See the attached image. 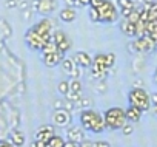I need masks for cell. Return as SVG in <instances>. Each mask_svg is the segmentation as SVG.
<instances>
[{
    "instance_id": "7a4b0ae2",
    "label": "cell",
    "mask_w": 157,
    "mask_h": 147,
    "mask_svg": "<svg viewBox=\"0 0 157 147\" xmlns=\"http://www.w3.org/2000/svg\"><path fill=\"white\" fill-rule=\"evenodd\" d=\"M116 63V54L114 53H100L97 56L93 57V63H91V71H93V78L94 79H105L108 76L109 68H113V65Z\"/></svg>"
},
{
    "instance_id": "d590c367",
    "label": "cell",
    "mask_w": 157,
    "mask_h": 147,
    "mask_svg": "<svg viewBox=\"0 0 157 147\" xmlns=\"http://www.w3.org/2000/svg\"><path fill=\"white\" fill-rule=\"evenodd\" d=\"M154 82L157 84V68H155V71H154Z\"/></svg>"
},
{
    "instance_id": "52a82bcc",
    "label": "cell",
    "mask_w": 157,
    "mask_h": 147,
    "mask_svg": "<svg viewBox=\"0 0 157 147\" xmlns=\"http://www.w3.org/2000/svg\"><path fill=\"white\" fill-rule=\"evenodd\" d=\"M31 10L40 14H51L57 10V0H33Z\"/></svg>"
},
{
    "instance_id": "4316f807",
    "label": "cell",
    "mask_w": 157,
    "mask_h": 147,
    "mask_svg": "<svg viewBox=\"0 0 157 147\" xmlns=\"http://www.w3.org/2000/svg\"><path fill=\"white\" fill-rule=\"evenodd\" d=\"M102 2H103V0H90V8H94V10H97L100 5H102Z\"/></svg>"
},
{
    "instance_id": "6da1fadb",
    "label": "cell",
    "mask_w": 157,
    "mask_h": 147,
    "mask_svg": "<svg viewBox=\"0 0 157 147\" xmlns=\"http://www.w3.org/2000/svg\"><path fill=\"white\" fill-rule=\"evenodd\" d=\"M52 28H54V22L52 20H49V19L40 20L26 34V43H28V47L31 50H40L42 51L43 47L52 37Z\"/></svg>"
},
{
    "instance_id": "9a60e30c",
    "label": "cell",
    "mask_w": 157,
    "mask_h": 147,
    "mask_svg": "<svg viewBox=\"0 0 157 147\" xmlns=\"http://www.w3.org/2000/svg\"><path fill=\"white\" fill-rule=\"evenodd\" d=\"M117 6H119V10H120V13L125 19L136 10L134 0H117Z\"/></svg>"
},
{
    "instance_id": "cb8c5ba5",
    "label": "cell",
    "mask_w": 157,
    "mask_h": 147,
    "mask_svg": "<svg viewBox=\"0 0 157 147\" xmlns=\"http://www.w3.org/2000/svg\"><path fill=\"white\" fill-rule=\"evenodd\" d=\"M57 90H59V93L60 95H66L68 92H69V82L68 81H60L59 82V85H57Z\"/></svg>"
},
{
    "instance_id": "277c9868",
    "label": "cell",
    "mask_w": 157,
    "mask_h": 147,
    "mask_svg": "<svg viewBox=\"0 0 157 147\" xmlns=\"http://www.w3.org/2000/svg\"><path fill=\"white\" fill-rule=\"evenodd\" d=\"M105 127L108 130H122V127L128 122L125 110L120 107H111L103 113Z\"/></svg>"
},
{
    "instance_id": "ac0fdd59",
    "label": "cell",
    "mask_w": 157,
    "mask_h": 147,
    "mask_svg": "<svg viewBox=\"0 0 157 147\" xmlns=\"http://www.w3.org/2000/svg\"><path fill=\"white\" fill-rule=\"evenodd\" d=\"M10 142L16 147H22L25 144V136L20 130H13L11 132V136H10Z\"/></svg>"
},
{
    "instance_id": "d6986e66",
    "label": "cell",
    "mask_w": 157,
    "mask_h": 147,
    "mask_svg": "<svg viewBox=\"0 0 157 147\" xmlns=\"http://www.w3.org/2000/svg\"><path fill=\"white\" fill-rule=\"evenodd\" d=\"M120 30L123 34H126L128 37H134L136 36V25L131 23L128 19H125L122 23H120Z\"/></svg>"
},
{
    "instance_id": "8d00e7d4",
    "label": "cell",
    "mask_w": 157,
    "mask_h": 147,
    "mask_svg": "<svg viewBox=\"0 0 157 147\" xmlns=\"http://www.w3.org/2000/svg\"><path fill=\"white\" fill-rule=\"evenodd\" d=\"M143 3H152V2H155V0H142Z\"/></svg>"
},
{
    "instance_id": "8992f818",
    "label": "cell",
    "mask_w": 157,
    "mask_h": 147,
    "mask_svg": "<svg viewBox=\"0 0 157 147\" xmlns=\"http://www.w3.org/2000/svg\"><path fill=\"white\" fill-rule=\"evenodd\" d=\"M96 11H97V16H99V22L111 23V22H116L119 19V11H117L116 5L111 3L109 0H103L102 5Z\"/></svg>"
},
{
    "instance_id": "1f68e13d",
    "label": "cell",
    "mask_w": 157,
    "mask_h": 147,
    "mask_svg": "<svg viewBox=\"0 0 157 147\" xmlns=\"http://www.w3.org/2000/svg\"><path fill=\"white\" fill-rule=\"evenodd\" d=\"M149 99H151V104H157V93H152V95H149Z\"/></svg>"
},
{
    "instance_id": "9c48e42d",
    "label": "cell",
    "mask_w": 157,
    "mask_h": 147,
    "mask_svg": "<svg viewBox=\"0 0 157 147\" xmlns=\"http://www.w3.org/2000/svg\"><path fill=\"white\" fill-rule=\"evenodd\" d=\"M51 40L57 45V48H59L62 53H66V51L71 48V40H69V37H68L63 31H60V30H57V31L52 34Z\"/></svg>"
},
{
    "instance_id": "7402d4cb",
    "label": "cell",
    "mask_w": 157,
    "mask_h": 147,
    "mask_svg": "<svg viewBox=\"0 0 157 147\" xmlns=\"http://www.w3.org/2000/svg\"><path fill=\"white\" fill-rule=\"evenodd\" d=\"M69 92H74V93H83L82 92V84L78 79H72L69 81Z\"/></svg>"
},
{
    "instance_id": "484cf974",
    "label": "cell",
    "mask_w": 157,
    "mask_h": 147,
    "mask_svg": "<svg viewBox=\"0 0 157 147\" xmlns=\"http://www.w3.org/2000/svg\"><path fill=\"white\" fill-rule=\"evenodd\" d=\"M71 75H72L74 79H78V78H80V75H82V67H78V65L75 63L74 68H72V71H71Z\"/></svg>"
},
{
    "instance_id": "f1b7e54d",
    "label": "cell",
    "mask_w": 157,
    "mask_h": 147,
    "mask_svg": "<svg viewBox=\"0 0 157 147\" xmlns=\"http://www.w3.org/2000/svg\"><path fill=\"white\" fill-rule=\"evenodd\" d=\"M86 5H90V0H75V6L83 8V6H86Z\"/></svg>"
},
{
    "instance_id": "ffe728a7",
    "label": "cell",
    "mask_w": 157,
    "mask_h": 147,
    "mask_svg": "<svg viewBox=\"0 0 157 147\" xmlns=\"http://www.w3.org/2000/svg\"><path fill=\"white\" fill-rule=\"evenodd\" d=\"M46 147H65V139L62 136H51V139L46 142Z\"/></svg>"
},
{
    "instance_id": "e0dca14e",
    "label": "cell",
    "mask_w": 157,
    "mask_h": 147,
    "mask_svg": "<svg viewBox=\"0 0 157 147\" xmlns=\"http://www.w3.org/2000/svg\"><path fill=\"white\" fill-rule=\"evenodd\" d=\"M59 16H60V20H62V22H72V20L77 17V13H75L74 8L65 6V8L59 13Z\"/></svg>"
},
{
    "instance_id": "4dcf8cb0",
    "label": "cell",
    "mask_w": 157,
    "mask_h": 147,
    "mask_svg": "<svg viewBox=\"0 0 157 147\" xmlns=\"http://www.w3.org/2000/svg\"><path fill=\"white\" fill-rule=\"evenodd\" d=\"M63 3L66 6H69V8H74L75 6V0H63Z\"/></svg>"
},
{
    "instance_id": "44dd1931",
    "label": "cell",
    "mask_w": 157,
    "mask_h": 147,
    "mask_svg": "<svg viewBox=\"0 0 157 147\" xmlns=\"http://www.w3.org/2000/svg\"><path fill=\"white\" fill-rule=\"evenodd\" d=\"M91 105H93V101L90 99V98H80L78 101H75L74 102V107L75 108H91Z\"/></svg>"
},
{
    "instance_id": "74e56055",
    "label": "cell",
    "mask_w": 157,
    "mask_h": 147,
    "mask_svg": "<svg viewBox=\"0 0 157 147\" xmlns=\"http://www.w3.org/2000/svg\"><path fill=\"white\" fill-rule=\"evenodd\" d=\"M154 113H155V115H157V104H155V105H154Z\"/></svg>"
},
{
    "instance_id": "7c38bea8",
    "label": "cell",
    "mask_w": 157,
    "mask_h": 147,
    "mask_svg": "<svg viewBox=\"0 0 157 147\" xmlns=\"http://www.w3.org/2000/svg\"><path fill=\"white\" fill-rule=\"evenodd\" d=\"M54 127L52 125H40L36 132V141H40V142H48L51 139V136H54Z\"/></svg>"
},
{
    "instance_id": "83f0119b",
    "label": "cell",
    "mask_w": 157,
    "mask_h": 147,
    "mask_svg": "<svg viewBox=\"0 0 157 147\" xmlns=\"http://www.w3.org/2000/svg\"><path fill=\"white\" fill-rule=\"evenodd\" d=\"M90 17H91V20L99 22V16H97V11L94 8H90Z\"/></svg>"
},
{
    "instance_id": "8fae6325",
    "label": "cell",
    "mask_w": 157,
    "mask_h": 147,
    "mask_svg": "<svg viewBox=\"0 0 157 147\" xmlns=\"http://www.w3.org/2000/svg\"><path fill=\"white\" fill-rule=\"evenodd\" d=\"M43 63L46 67H56L65 59V53L62 51H54V53H42Z\"/></svg>"
},
{
    "instance_id": "3957f363",
    "label": "cell",
    "mask_w": 157,
    "mask_h": 147,
    "mask_svg": "<svg viewBox=\"0 0 157 147\" xmlns=\"http://www.w3.org/2000/svg\"><path fill=\"white\" fill-rule=\"evenodd\" d=\"M80 124L85 130L91 132V133H102L103 130H106L105 127V121H103V115H100L99 112L93 110V108H85L80 116Z\"/></svg>"
},
{
    "instance_id": "603a6c76",
    "label": "cell",
    "mask_w": 157,
    "mask_h": 147,
    "mask_svg": "<svg viewBox=\"0 0 157 147\" xmlns=\"http://www.w3.org/2000/svg\"><path fill=\"white\" fill-rule=\"evenodd\" d=\"M74 60L72 59H69V57H65L63 60H62V68L66 71V73H69L71 75V71H72V68H74Z\"/></svg>"
},
{
    "instance_id": "5b68a950",
    "label": "cell",
    "mask_w": 157,
    "mask_h": 147,
    "mask_svg": "<svg viewBox=\"0 0 157 147\" xmlns=\"http://www.w3.org/2000/svg\"><path fill=\"white\" fill-rule=\"evenodd\" d=\"M128 102L129 105L132 107H137L139 110L142 112H146L149 107H151V99H149V95L146 93L145 88H132L129 93H128Z\"/></svg>"
},
{
    "instance_id": "836d02e7",
    "label": "cell",
    "mask_w": 157,
    "mask_h": 147,
    "mask_svg": "<svg viewBox=\"0 0 157 147\" xmlns=\"http://www.w3.org/2000/svg\"><path fill=\"white\" fill-rule=\"evenodd\" d=\"M65 147H80V144H75V142L68 141V142H65Z\"/></svg>"
},
{
    "instance_id": "4fadbf2b",
    "label": "cell",
    "mask_w": 157,
    "mask_h": 147,
    "mask_svg": "<svg viewBox=\"0 0 157 147\" xmlns=\"http://www.w3.org/2000/svg\"><path fill=\"white\" fill-rule=\"evenodd\" d=\"M66 136H68V141L75 142V144H80V142L85 141V133H83V130L78 127V125L69 127L66 130Z\"/></svg>"
},
{
    "instance_id": "d4e9b609",
    "label": "cell",
    "mask_w": 157,
    "mask_h": 147,
    "mask_svg": "<svg viewBox=\"0 0 157 147\" xmlns=\"http://www.w3.org/2000/svg\"><path fill=\"white\" fill-rule=\"evenodd\" d=\"M122 132H123V135H125V136H129V135L134 132V127H132V124L126 122V124L122 127Z\"/></svg>"
},
{
    "instance_id": "5bb4252c",
    "label": "cell",
    "mask_w": 157,
    "mask_h": 147,
    "mask_svg": "<svg viewBox=\"0 0 157 147\" xmlns=\"http://www.w3.org/2000/svg\"><path fill=\"white\" fill-rule=\"evenodd\" d=\"M71 59L74 60V63H77L78 67H82V68L91 67V63H93V57L88 53H85V51H75Z\"/></svg>"
},
{
    "instance_id": "d6a6232c",
    "label": "cell",
    "mask_w": 157,
    "mask_h": 147,
    "mask_svg": "<svg viewBox=\"0 0 157 147\" xmlns=\"http://www.w3.org/2000/svg\"><path fill=\"white\" fill-rule=\"evenodd\" d=\"M0 147H13L10 141H0Z\"/></svg>"
},
{
    "instance_id": "2e32d148",
    "label": "cell",
    "mask_w": 157,
    "mask_h": 147,
    "mask_svg": "<svg viewBox=\"0 0 157 147\" xmlns=\"http://www.w3.org/2000/svg\"><path fill=\"white\" fill-rule=\"evenodd\" d=\"M142 110H139L137 107H132V105H129L126 110H125V115H126V119H128V122H139L140 121V118H142Z\"/></svg>"
},
{
    "instance_id": "ba28073f",
    "label": "cell",
    "mask_w": 157,
    "mask_h": 147,
    "mask_svg": "<svg viewBox=\"0 0 157 147\" xmlns=\"http://www.w3.org/2000/svg\"><path fill=\"white\" fill-rule=\"evenodd\" d=\"M134 51L136 53H149L155 48V42L149 37V36H143V37H137L134 42Z\"/></svg>"
},
{
    "instance_id": "f546056e",
    "label": "cell",
    "mask_w": 157,
    "mask_h": 147,
    "mask_svg": "<svg viewBox=\"0 0 157 147\" xmlns=\"http://www.w3.org/2000/svg\"><path fill=\"white\" fill-rule=\"evenodd\" d=\"M5 5H6V8H10V10H11V8L19 6V3L16 2V0H6V3H5Z\"/></svg>"
},
{
    "instance_id": "e575fe53",
    "label": "cell",
    "mask_w": 157,
    "mask_h": 147,
    "mask_svg": "<svg viewBox=\"0 0 157 147\" xmlns=\"http://www.w3.org/2000/svg\"><path fill=\"white\" fill-rule=\"evenodd\" d=\"M134 88H140V85H143V81H140V79H137V81H134Z\"/></svg>"
},
{
    "instance_id": "30bf717a",
    "label": "cell",
    "mask_w": 157,
    "mask_h": 147,
    "mask_svg": "<svg viewBox=\"0 0 157 147\" xmlns=\"http://www.w3.org/2000/svg\"><path fill=\"white\" fill-rule=\"evenodd\" d=\"M52 122L59 127H68L71 124V113L66 108H56L52 115Z\"/></svg>"
}]
</instances>
